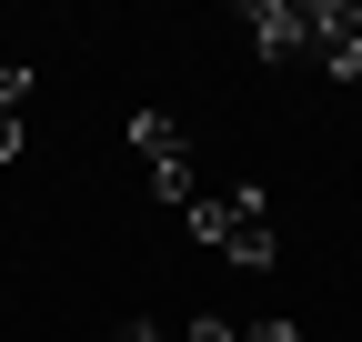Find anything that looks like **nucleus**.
<instances>
[{
    "instance_id": "f257e3e1",
    "label": "nucleus",
    "mask_w": 362,
    "mask_h": 342,
    "mask_svg": "<svg viewBox=\"0 0 362 342\" xmlns=\"http://www.w3.org/2000/svg\"><path fill=\"white\" fill-rule=\"evenodd\" d=\"M131 151H141V171H151L161 201L192 211V131H181L171 111H131Z\"/></svg>"
},
{
    "instance_id": "f03ea898",
    "label": "nucleus",
    "mask_w": 362,
    "mask_h": 342,
    "mask_svg": "<svg viewBox=\"0 0 362 342\" xmlns=\"http://www.w3.org/2000/svg\"><path fill=\"white\" fill-rule=\"evenodd\" d=\"M242 30L262 61H302L312 51V0H242Z\"/></svg>"
},
{
    "instance_id": "7ed1b4c3",
    "label": "nucleus",
    "mask_w": 362,
    "mask_h": 342,
    "mask_svg": "<svg viewBox=\"0 0 362 342\" xmlns=\"http://www.w3.org/2000/svg\"><path fill=\"white\" fill-rule=\"evenodd\" d=\"M312 61L332 81H362V0H312Z\"/></svg>"
},
{
    "instance_id": "20e7f679",
    "label": "nucleus",
    "mask_w": 362,
    "mask_h": 342,
    "mask_svg": "<svg viewBox=\"0 0 362 342\" xmlns=\"http://www.w3.org/2000/svg\"><path fill=\"white\" fill-rule=\"evenodd\" d=\"M30 91H40V71H30V61H0V111H21Z\"/></svg>"
},
{
    "instance_id": "39448f33",
    "label": "nucleus",
    "mask_w": 362,
    "mask_h": 342,
    "mask_svg": "<svg viewBox=\"0 0 362 342\" xmlns=\"http://www.w3.org/2000/svg\"><path fill=\"white\" fill-rule=\"evenodd\" d=\"M242 342H302V322H282V312H272V322H242Z\"/></svg>"
},
{
    "instance_id": "423d86ee",
    "label": "nucleus",
    "mask_w": 362,
    "mask_h": 342,
    "mask_svg": "<svg viewBox=\"0 0 362 342\" xmlns=\"http://www.w3.org/2000/svg\"><path fill=\"white\" fill-rule=\"evenodd\" d=\"M192 342H242V322H221V312H202V322H192Z\"/></svg>"
},
{
    "instance_id": "0eeeda50",
    "label": "nucleus",
    "mask_w": 362,
    "mask_h": 342,
    "mask_svg": "<svg viewBox=\"0 0 362 342\" xmlns=\"http://www.w3.org/2000/svg\"><path fill=\"white\" fill-rule=\"evenodd\" d=\"M0 161H21V111H0Z\"/></svg>"
},
{
    "instance_id": "6e6552de",
    "label": "nucleus",
    "mask_w": 362,
    "mask_h": 342,
    "mask_svg": "<svg viewBox=\"0 0 362 342\" xmlns=\"http://www.w3.org/2000/svg\"><path fill=\"white\" fill-rule=\"evenodd\" d=\"M111 342H161V332H151V322H121V332H111Z\"/></svg>"
}]
</instances>
